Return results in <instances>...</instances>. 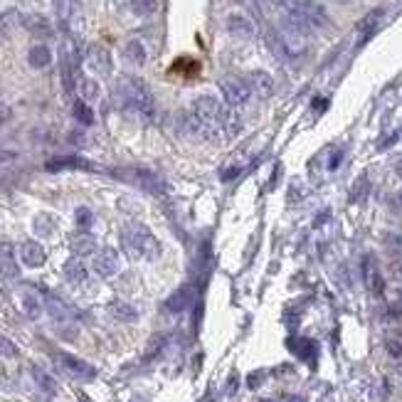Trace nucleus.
Wrapping results in <instances>:
<instances>
[{
	"mask_svg": "<svg viewBox=\"0 0 402 402\" xmlns=\"http://www.w3.org/2000/svg\"><path fill=\"white\" fill-rule=\"evenodd\" d=\"M116 96H118V104L123 106L126 111H133V114L143 116V118H151L153 116V94L148 89V84L138 77L131 74H123L118 77L116 82Z\"/></svg>",
	"mask_w": 402,
	"mask_h": 402,
	"instance_id": "f257e3e1",
	"label": "nucleus"
},
{
	"mask_svg": "<svg viewBox=\"0 0 402 402\" xmlns=\"http://www.w3.org/2000/svg\"><path fill=\"white\" fill-rule=\"evenodd\" d=\"M123 242L128 252L138 259H158L161 257V242L146 225H128L123 230Z\"/></svg>",
	"mask_w": 402,
	"mask_h": 402,
	"instance_id": "f03ea898",
	"label": "nucleus"
},
{
	"mask_svg": "<svg viewBox=\"0 0 402 402\" xmlns=\"http://www.w3.org/2000/svg\"><path fill=\"white\" fill-rule=\"evenodd\" d=\"M114 175L116 178H121L123 183L143 190V193H151V195H166L168 193L166 178L158 175L156 171H151V168H116Z\"/></svg>",
	"mask_w": 402,
	"mask_h": 402,
	"instance_id": "7ed1b4c3",
	"label": "nucleus"
},
{
	"mask_svg": "<svg viewBox=\"0 0 402 402\" xmlns=\"http://www.w3.org/2000/svg\"><path fill=\"white\" fill-rule=\"evenodd\" d=\"M286 8L294 10V13H296L298 18L308 25V28L318 30V28H328V25H331V18H328L326 8L318 5L316 0H289Z\"/></svg>",
	"mask_w": 402,
	"mask_h": 402,
	"instance_id": "20e7f679",
	"label": "nucleus"
},
{
	"mask_svg": "<svg viewBox=\"0 0 402 402\" xmlns=\"http://www.w3.org/2000/svg\"><path fill=\"white\" fill-rule=\"evenodd\" d=\"M220 91H223V96H225V101H228L230 109H240V106H245L252 96V86L247 84L245 79H240V77H225V79L220 82Z\"/></svg>",
	"mask_w": 402,
	"mask_h": 402,
	"instance_id": "39448f33",
	"label": "nucleus"
},
{
	"mask_svg": "<svg viewBox=\"0 0 402 402\" xmlns=\"http://www.w3.org/2000/svg\"><path fill=\"white\" fill-rule=\"evenodd\" d=\"M55 363H57L67 375H72V378H77V380H94L96 378L94 365L77 358V355H72V353H55Z\"/></svg>",
	"mask_w": 402,
	"mask_h": 402,
	"instance_id": "423d86ee",
	"label": "nucleus"
},
{
	"mask_svg": "<svg viewBox=\"0 0 402 402\" xmlns=\"http://www.w3.org/2000/svg\"><path fill=\"white\" fill-rule=\"evenodd\" d=\"M91 269H94V274L101 277V279H111V277H116L118 269H121V259H118V252L111 250V247H106V250L96 252Z\"/></svg>",
	"mask_w": 402,
	"mask_h": 402,
	"instance_id": "0eeeda50",
	"label": "nucleus"
},
{
	"mask_svg": "<svg viewBox=\"0 0 402 402\" xmlns=\"http://www.w3.org/2000/svg\"><path fill=\"white\" fill-rule=\"evenodd\" d=\"M18 255H20V262H23L25 267H30V269H38V267H43L45 262H48V252L35 240H25L23 245H20Z\"/></svg>",
	"mask_w": 402,
	"mask_h": 402,
	"instance_id": "6e6552de",
	"label": "nucleus"
},
{
	"mask_svg": "<svg viewBox=\"0 0 402 402\" xmlns=\"http://www.w3.org/2000/svg\"><path fill=\"white\" fill-rule=\"evenodd\" d=\"M363 277H365V284H368L370 294L383 296L385 294V277H383V272L378 269V262H375L373 255H368L363 259Z\"/></svg>",
	"mask_w": 402,
	"mask_h": 402,
	"instance_id": "1a4fd4ad",
	"label": "nucleus"
},
{
	"mask_svg": "<svg viewBox=\"0 0 402 402\" xmlns=\"http://www.w3.org/2000/svg\"><path fill=\"white\" fill-rule=\"evenodd\" d=\"M86 62H89L91 69L99 72V74H111V69H114V60H111V52L104 45H91V48L86 50Z\"/></svg>",
	"mask_w": 402,
	"mask_h": 402,
	"instance_id": "9d476101",
	"label": "nucleus"
},
{
	"mask_svg": "<svg viewBox=\"0 0 402 402\" xmlns=\"http://www.w3.org/2000/svg\"><path fill=\"white\" fill-rule=\"evenodd\" d=\"M91 163L86 158L79 156H60V158H50L45 163V171L50 173H62V171H89Z\"/></svg>",
	"mask_w": 402,
	"mask_h": 402,
	"instance_id": "9b49d317",
	"label": "nucleus"
},
{
	"mask_svg": "<svg viewBox=\"0 0 402 402\" xmlns=\"http://www.w3.org/2000/svg\"><path fill=\"white\" fill-rule=\"evenodd\" d=\"M0 277L3 279H18L20 277L18 257H15V247L10 242L0 245Z\"/></svg>",
	"mask_w": 402,
	"mask_h": 402,
	"instance_id": "f8f14e48",
	"label": "nucleus"
},
{
	"mask_svg": "<svg viewBox=\"0 0 402 402\" xmlns=\"http://www.w3.org/2000/svg\"><path fill=\"white\" fill-rule=\"evenodd\" d=\"M190 303H193V286L190 284H183L178 286L171 296L166 298V311L171 313H183L185 308H190Z\"/></svg>",
	"mask_w": 402,
	"mask_h": 402,
	"instance_id": "ddd939ff",
	"label": "nucleus"
},
{
	"mask_svg": "<svg viewBox=\"0 0 402 402\" xmlns=\"http://www.w3.org/2000/svg\"><path fill=\"white\" fill-rule=\"evenodd\" d=\"M247 84H250L252 91H257L262 99H267V96L274 94V77H272L269 72H264V69H255V72H252L250 79H247Z\"/></svg>",
	"mask_w": 402,
	"mask_h": 402,
	"instance_id": "4468645a",
	"label": "nucleus"
},
{
	"mask_svg": "<svg viewBox=\"0 0 402 402\" xmlns=\"http://www.w3.org/2000/svg\"><path fill=\"white\" fill-rule=\"evenodd\" d=\"M69 250L74 252V257H89V255H96V240L89 235V232H77V235H72L69 240Z\"/></svg>",
	"mask_w": 402,
	"mask_h": 402,
	"instance_id": "2eb2a0df",
	"label": "nucleus"
},
{
	"mask_svg": "<svg viewBox=\"0 0 402 402\" xmlns=\"http://www.w3.org/2000/svg\"><path fill=\"white\" fill-rule=\"evenodd\" d=\"M225 25H228V30L232 35H237V38H255V33H257L255 23L242 13H232L230 18L225 20Z\"/></svg>",
	"mask_w": 402,
	"mask_h": 402,
	"instance_id": "dca6fc26",
	"label": "nucleus"
},
{
	"mask_svg": "<svg viewBox=\"0 0 402 402\" xmlns=\"http://www.w3.org/2000/svg\"><path fill=\"white\" fill-rule=\"evenodd\" d=\"M30 375H33V380L38 383V388L43 390V393H48L50 398L57 395V383H55V378L48 370H43L40 365H30Z\"/></svg>",
	"mask_w": 402,
	"mask_h": 402,
	"instance_id": "f3484780",
	"label": "nucleus"
},
{
	"mask_svg": "<svg viewBox=\"0 0 402 402\" xmlns=\"http://www.w3.org/2000/svg\"><path fill=\"white\" fill-rule=\"evenodd\" d=\"M28 62L33 69H45V67L52 65V50L48 45H35L28 52Z\"/></svg>",
	"mask_w": 402,
	"mask_h": 402,
	"instance_id": "a211bd4d",
	"label": "nucleus"
},
{
	"mask_svg": "<svg viewBox=\"0 0 402 402\" xmlns=\"http://www.w3.org/2000/svg\"><path fill=\"white\" fill-rule=\"evenodd\" d=\"M65 277H67V281H72V284H84L86 277H89V269H86L84 262H82L79 257H74V259H69L65 264Z\"/></svg>",
	"mask_w": 402,
	"mask_h": 402,
	"instance_id": "6ab92c4d",
	"label": "nucleus"
},
{
	"mask_svg": "<svg viewBox=\"0 0 402 402\" xmlns=\"http://www.w3.org/2000/svg\"><path fill=\"white\" fill-rule=\"evenodd\" d=\"M109 313L121 323H136L138 321V311L126 301H111L109 303Z\"/></svg>",
	"mask_w": 402,
	"mask_h": 402,
	"instance_id": "aec40b11",
	"label": "nucleus"
},
{
	"mask_svg": "<svg viewBox=\"0 0 402 402\" xmlns=\"http://www.w3.org/2000/svg\"><path fill=\"white\" fill-rule=\"evenodd\" d=\"M23 25L28 28V33L38 35V38H50L52 35V25L43 15H28V18H23Z\"/></svg>",
	"mask_w": 402,
	"mask_h": 402,
	"instance_id": "412c9836",
	"label": "nucleus"
},
{
	"mask_svg": "<svg viewBox=\"0 0 402 402\" xmlns=\"http://www.w3.org/2000/svg\"><path fill=\"white\" fill-rule=\"evenodd\" d=\"M20 306H23V313L28 318H40L43 316V301L38 298V294H33V291H23L20 294Z\"/></svg>",
	"mask_w": 402,
	"mask_h": 402,
	"instance_id": "4be33fe9",
	"label": "nucleus"
},
{
	"mask_svg": "<svg viewBox=\"0 0 402 402\" xmlns=\"http://www.w3.org/2000/svg\"><path fill=\"white\" fill-rule=\"evenodd\" d=\"M123 57H126L131 65L141 67L146 65V48H143V43H138V40H128L126 45H123Z\"/></svg>",
	"mask_w": 402,
	"mask_h": 402,
	"instance_id": "5701e85b",
	"label": "nucleus"
},
{
	"mask_svg": "<svg viewBox=\"0 0 402 402\" xmlns=\"http://www.w3.org/2000/svg\"><path fill=\"white\" fill-rule=\"evenodd\" d=\"M267 48H269L272 55H274V57H279V60L291 57V52H289V48H286L284 38L279 35V30H269V33H267Z\"/></svg>",
	"mask_w": 402,
	"mask_h": 402,
	"instance_id": "b1692460",
	"label": "nucleus"
},
{
	"mask_svg": "<svg viewBox=\"0 0 402 402\" xmlns=\"http://www.w3.org/2000/svg\"><path fill=\"white\" fill-rule=\"evenodd\" d=\"M99 94H101L99 82L91 79V77H82V79H79V96H82V101L91 104V101L99 99Z\"/></svg>",
	"mask_w": 402,
	"mask_h": 402,
	"instance_id": "393cba45",
	"label": "nucleus"
},
{
	"mask_svg": "<svg viewBox=\"0 0 402 402\" xmlns=\"http://www.w3.org/2000/svg\"><path fill=\"white\" fill-rule=\"evenodd\" d=\"M33 228L35 232H38L40 237H52L55 235V230H57V223H55V218L52 215H38V218L33 220Z\"/></svg>",
	"mask_w": 402,
	"mask_h": 402,
	"instance_id": "a878e982",
	"label": "nucleus"
},
{
	"mask_svg": "<svg viewBox=\"0 0 402 402\" xmlns=\"http://www.w3.org/2000/svg\"><path fill=\"white\" fill-rule=\"evenodd\" d=\"M72 114H74V118L82 123V126H91V123H94V111H91V106L86 104V101H82V99L74 101V106H72Z\"/></svg>",
	"mask_w": 402,
	"mask_h": 402,
	"instance_id": "bb28decb",
	"label": "nucleus"
},
{
	"mask_svg": "<svg viewBox=\"0 0 402 402\" xmlns=\"http://www.w3.org/2000/svg\"><path fill=\"white\" fill-rule=\"evenodd\" d=\"M380 18H383V10H375V13H370L368 18L360 23V45H363L365 40L373 38V33H375V28H378V20Z\"/></svg>",
	"mask_w": 402,
	"mask_h": 402,
	"instance_id": "cd10ccee",
	"label": "nucleus"
},
{
	"mask_svg": "<svg viewBox=\"0 0 402 402\" xmlns=\"http://www.w3.org/2000/svg\"><path fill=\"white\" fill-rule=\"evenodd\" d=\"M128 5H131V13L138 18H148L158 10V0H128Z\"/></svg>",
	"mask_w": 402,
	"mask_h": 402,
	"instance_id": "c85d7f7f",
	"label": "nucleus"
},
{
	"mask_svg": "<svg viewBox=\"0 0 402 402\" xmlns=\"http://www.w3.org/2000/svg\"><path fill=\"white\" fill-rule=\"evenodd\" d=\"M368 188H370L368 175H358V180H355L353 188H350L348 200H350V203H360V200H363L365 195H368Z\"/></svg>",
	"mask_w": 402,
	"mask_h": 402,
	"instance_id": "c756f323",
	"label": "nucleus"
},
{
	"mask_svg": "<svg viewBox=\"0 0 402 402\" xmlns=\"http://www.w3.org/2000/svg\"><path fill=\"white\" fill-rule=\"evenodd\" d=\"M166 341L168 338L163 336V333H156V336H153L146 345V360H153L156 355H161V350L166 348Z\"/></svg>",
	"mask_w": 402,
	"mask_h": 402,
	"instance_id": "7c9ffc66",
	"label": "nucleus"
},
{
	"mask_svg": "<svg viewBox=\"0 0 402 402\" xmlns=\"http://www.w3.org/2000/svg\"><path fill=\"white\" fill-rule=\"evenodd\" d=\"M74 223L79 230H86L91 228V223H94V213H91L89 208H77L74 210Z\"/></svg>",
	"mask_w": 402,
	"mask_h": 402,
	"instance_id": "2f4dec72",
	"label": "nucleus"
},
{
	"mask_svg": "<svg viewBox=\"0 0 402 402\" xmlns=\"http://www.w3.org/2000/svg\"><path fill=\"white\" fill-rule=\"evenodd\" d=\"M18 355H20L18 345L10 341L8 336H3V333H0V358H18Z\"/></svg>",
	"mask_w": 402,
	"mask_h": 402,
	"instance_id": "473e14b6",
	"label": "nucleus"
},
{
	"mask_svg": "<svg viewBox=\"0 0 402 402\" xmlns=\"http://www.w3.org/2000/svg\"><path fill=\"white\" fill-rule=\"evenodd\" d=\"M385 247H388L393 255H402V232H388V235L383 237Z\"/></svg>",
	"mask_w": 402,
	"mask_h": 402,
	"instance_id": "72a5a7b5",
	"label": "nucleus"
},
{
	"mask_svg": "<svg viewBox=\"0 0 402 402\" xmlns=\"http://www.w3.org/2000/svg\"><path fill=\"white\" fill-rule=\"evenodd\" d=\"M385 348H388V355L402 358V341H398V338H390V341L385 343Z\"/></svg>",
	"mask_w": 402,
	"mask_h": 402,
	"instance_id": "f704fd0d",
	"label": "nucleus"
},
{
	"mask_svg": "<svg viewBox=\"0 0 402 402\" xmlns=\"http://www.w3.org/2000/svg\"><path fill=\"white\" fill-rule=\"evenodd\" d=\"M262 378H264V375H262V373H255L250 380H247V383H250V388H257V385L262 383Z\"/></svg>",
	"mask_w": 402,
	"mask_h": 402,
	"instance_id": "c9c22d12",
	"label": "nucleus"
},
{
	"mask_svg": "<svg viewBox=\"0 0 402 402\" xmlns=\"http://www.w3.org/2000/svg\"><path fill=\"white\" fill-rule=\"evenodd\" d=\"M237 175H240V168H228V173H223V180L237 178Z\"/></svg>",
	"mask_w": 402,
	"mask_h": 402,
	"instance_id": "e433bc0d",
	"label": "nucleus"
},
{
	"mask_svg": "<svg viewBox=\"0 0 402 402\" xmlns=\"http://www.w3.org/2000/svg\"><path fill=\"white\" fill-rule=\"evenodd\" d=\"M247 3L252 5L255 10H264V5H267V0H247Z\"/></svg>",
	"mask_w": 402,
	"mask_h": 402,
	"instance_id": "4c0bfd02",
	"label": "nucleus"
},
{
	"mask_svg": "<svg viewBox=\"0 0 402 402\" xmlns=\"http://www.w3.org/2000/svg\"><path fill=\"white\" fill-rule=\"evenodd\" d=\"M395 311H398V313H402V289H400V294H398V301H395Z\"/></svg>",
	"mask_w": 402,
	"mask_h": 402,
	"instance_id": "58836bf2",
	"label": "nucleus"
},
{
	"mask_svg": "<svg viewBox=\"0 0 402 402\" xmlns=\"http://www.w3.org/2000/svg\"><path fill=\"white\" fill-rule=\"evenodd\" d=\"M286 402H306V400H303L301 395H291V398H289Z\"/></svg>",
	"mask_w": 402,
	"mask_h": 402,
	"instance_id": "ea45409f",
	"label": "nucleus"
},
{
	"mask_svg": "<svg viewBox=\"0 0 402 402\" xmlns=\"http://www.w3.org/2000/svg\"><path fill=\"white\" fill-rule=\"evenodd\" d=\"M395 173H398V175H400V178H402V158H400V161H398V163H395Z\"/></svg>",
	"mask_w": 402,
	"mask_h": 402,
	"instance_id": "a19ab883",
	"label": "nucleus"
},
{
	"mask_svg": "<svg viewBox=\"0 0 402 402\" xmlns=\"http://www.w3.org/2000/svg\"><path fill=\"white\" fill-rule=\"evenodd\" d=\"M398 203H400V205H402V188H400V190H398Z\"/></svg>",
	"mask_w": 402,
	"mask_h": 402,
	"instance_id": "79ce46f5",
	"label": "nucleus"
},
{
	"mask_svg": "<svg viewBox=\"0 0 402 402\" xmlns=\"http://www.w3.org/2000/svg\"><path fill=\"white\" fill-rule=\"evenodd\" d=\"M277 3H284V5H286V3H289V0H277Z\"/></svg>",
	"mask_w": 402,
	"mask_h": 402,
	"instance_id": "37998d69",
	"label": "nucleus"
},
{
	"mask_svg": "<svg viewBox=\"0 0 402 402\" xmlns=\"http://www.w3.org/2000/svg\"><path fill=\"white\" fill-rule=\"evenodd\" d=\"M400 373H402V365H400Z\"/></svg>",
	"mask_w": 402,
	"mask_h": 402,
	"instance_id": "c03bdc74",
	"label": "nucleus"
}]
</instances>
